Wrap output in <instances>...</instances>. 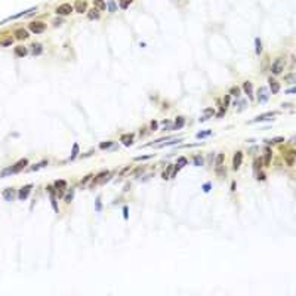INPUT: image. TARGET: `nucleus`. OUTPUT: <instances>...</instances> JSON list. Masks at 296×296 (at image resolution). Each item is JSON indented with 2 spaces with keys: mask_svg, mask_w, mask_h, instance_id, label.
<instances>
[{
  "mask_svg": "<svg viewBox=\"0 0 296 296\" xmlns=\"http://www.w3.org/2000/svg\"><path fill=\"white\" fill-rule=\"evenodd\" d=\"M194 164H195L197 167L203 166V157H202V156H195V157H194Z\"/></svg>",
  "mask_w": 296,
  "mask_h": 296,
  "instance_id": "obj_26",
  "label": "nucleus"
},
{
  "mask_svg": "<svg viewBox=\"0 0 296 296\" xmlns=\"http://www.w3.org/2000/svg\"><path fill=\"white\" fill-rule=\"evenodd\" d=\"M268 83H269V90L272 92V93H278L280 92V83L277 81V80H274L272 77L268 80Z\"/></svg>",
  "mask_w": 296,
  "mask_h": 296,
  "instance_id": "obj_10",
  "label": "nucleus"
},
{
  "mask_svg": "<svg viewBox=\"0 0 296 296\" xmlns=\"http://www.w3.org/2000/svg\"><path fill=\"white\" fill-rule=\"evenodd\" d=\"M0 45H3V46H9V45H12V39H6V40H3V42H0Z\"/></svg>",
  "mask_w": 296,
  "mask_h": 296,
  "instance_id": "obj_35",
  "label": "nucleus"
},
{
  "mask_svg": "<svg viewBox=\"0 0 296 296\" xmlns=\"http://www.w3.org/2000/svg\"><path fill=\"white\" fill-rule=\"evenodd\" d=\"M15 37L18 40H25V39H28V31L24 30V28H19V30L15 31Z\"/></svg>",
  "mask_w": 296,
  "mask_h": 296,
  "instance_id": "obj_12",
  "label": "nucleus"
},
{
  "mask_svg": "<svg viewBox=\"0 0 296 296\" xmlns=\"http://www.w3.org/2000/svg\"><path fill=\"white\" fill-rule=\"evenodd\" d=\"M261 166H262V161H261L259 158H256V160H255V169L258 170V169H259Z\"/></svg>",
  "mask_w": 296,
  "mask_h": 296,
  "instance_id": "obj_37",
  "label": "nucleus"
},
{
  "mask_svg": "<svg viewBox=\"0 0 296 296\" xmlns=\"http://www.w3.org/2000/svg\"><path fill=\"white\" fill-rule=\"evenodd\" d=\"M151 156H144V157H136V160H145V158H150Z\"/></svg>",
  "mask_w": 296,
  "mask_h": 296,
  "instance_id": "obj_42",
  "label": "nucleus"
},
{
  "mask_svg": "<svg viewBox=\"0 0 296 296\" xmlns=\"http://www.w3.org/2000/svg\"><path fill=\"white\" fill-rule=\"evenodd\" d=\"M243 89H244L246 95H249V98H253V87H252L250 81H244L243 83Z\"/></svg>",
  "mask_w": 296,
  "mask_h": 296,
  "instance_id": "obj_13",
  "label": "nucleus"
},
{
  "mask_svg": "<svg viewBox=\"0 0 296 296\" xmlns=\"http://www.w3.org/2000/svg\"><path fill=\"white\" fill-rule=\"evenodd\" d=\"M76 12H79V14H83V12H86V3L84 2H81V0H77L76 2Z\"/></svg>",
  "mask_w": 296,
  "mask_h": 296,
  "instance_id": "obj_16",
  "label": "nucleus"
},
{
  "mask_svg": "<svg viewBox=\"0 0 296 296\" xmlns=\"http://www.w3.org/2000/svg\"><path fill=\"white\" fill-rule=\"evenodd\" d=\"M295 156H296V153H295V151H289V153L284 156V158H286V163H287L289 166H293V164H295Z\"/></svg>",
  "mask_w": 296,
  "mask_h": 296,
  "instance_id": "obj_14",
  "label": "nucleus"
},
{
  "mask_svg": "<svg viewBox=\"0 0 296 296\" xmlns=\"http://www.w3.org/2000/svg\"><path fill=\"white\" fill-rule=\"evenodd\" d=\"M132 3V0H120V8L122 9H127Z\"/></svg>",
  "mask_w": 296,
  "mask_h": 296,
  "instance_id": "obj_28",
  "label": "nucleus"
},
{
  "mask_svg": "<svg viewBox=\"0 0 296 296\" xmlns=\"http://www.w3.org/2000/svg\"><path fill=\"white\" fill-rule=\"evenodd\" d=\"M3 199L6 200V202H12L14 200V197H15V191H14V188H6L5 191H3Z\"/></svg>",
  "mask_w": 296,
  "mask_h": 296,
  "instance_id": "obj_9",
  "label": "nucleus"
},
{
  "mask_svg": "<svg viewBox=\"0 0 296 296\" xmlns=\"http://www.w3.org/2000/svg\"><path fill=\"white\" fill-rule=\"evenodd\" d=\"M108 8H110V11H111V12H113V11L116 9V6H114V3H113V2H111V3L108 5Z\"/></svg>",
  "mask_w": 296,
  "mask_h": 296,
  "instance_id": "obj_40",
  "label": "nucleus"
},
{
  "mask_svg": "<svg viewBox=\"0 0 296 296\" xmlns=\"http://www.w3.org/2000/svg\"><path fill=\"white\" fill-rule=\"evenodd\" d=\"M87 17H89L90 19H98V18H99V11H98L96 8H93V9H90V11H89Z\"/></svg>",
  "mask_w": 296,
  "mask_h": 296,
  "instance_id": "obj_20",
  "label": "nucleus"
},
{
  "mask_svg": "<svg viewBox=\"0 0 296 296\" xmlns=\"http://www.w3.org/2000/svg\"><path fill=\"white\" fill-rule=\"evenodd\" d=\"M284 139L281 138V136H277V138H272V139H266L265 142L268 144V145H274V144H278V142H283Z\"/></svg>",
  "mask_w": 296,
  "mask_h": 296,
  "instance_id": "obj_22",
  "label": "nucleus"
},
{
  "mask_svg": "<svg viewBox=\"0 0 296 296\" xmlns=\"http://www.w3.org/2000/svg\"><path fill=\"white\" fill-rule=\"evenodd\" d=\"M111 144H113V142H111V141H107V142H102V144H101V145H99V148H101V150H105V148H108V147H111Z\"/></svg>",
  "mask_w": 296,
  "mask_h": 296,
  "instance_id": "obj_33",
  "label": "nucleus"
},
{
  "mask_svg": "<svg viewBox=\"0 0 296 296\" xmlns=\"http://www.w3.org/2000/svg\"><path fill=\"white\" fill-rule=\"evenodd\" d=\"M123 213H125V219H127V207H123Z\"/></svg>",
  "mask_w": 296,
  "mask_h": 296,
  "instance_id": "obj_43",
  "label": "nucleus"
},
{
  "mask_svg": "<svg viewBox=\"0 0 296 296\" xmlns=\"http://www.w3.org/2000/svg\"><path fill=\"white\" fill-rule=\"evenodd\" d=\"M27 53H28V50H27L24 46H17V48H15V55H17V56H25Z\"/></svg>",
  "mask_w": 296,
  "mask_h": 296,
  "instance_id": "obj_18",
  "label": "nucleus"
},
{
  "mask_svg": "<svg viewBox=\"0 0 296 296\" xmlns=\"http://www.w3.org/2000/svg\"><path fill=\"white\" fill-rule=\"evenodd\" d=\"M230 104V95H225V98H224V108L227 110V105Z\"/></svg>",
  "mask_w": 296,
  "mask_h": 296,
  "instance_id": "obj_34",
  "label": "nucleus"
},
{
  "mask_svg": "<svg viewBox=\"0 0 296 296\" xmlns=\"http://www.w3.org/2000/svg\"><path fill=\"white\" fill-rule=\"evenodd\" d=\"M28 27H30L31 33H34V34H40V33H43V31L46 30V24H45V22H42V21L31 22Z\"/></svg>",
  "mask_w": 296,
  "mask_h": 296,
  "instance_id": "obj_3",
  "label": "nucleus"
},
{
  "mask_svg": "<svg viewBox=\"0 0 296 296\" xmlns=\"http://www.w3.org/2000/svg\"><path fill=\"white\" fill-rule=\"evenodd\" d=\"M28 164V160L27 158H21L18 163H15L12 167H9V169H6V170H3L2 173H0V176H5V175H11V173H17V172H19V170H22L25 166Z\"/></svg>",
  "mask_w": 296,
  "mask_h": 296,
  "instance_id": "obj_1",
  "label": "nucleus"
},
{
  "mask_svg": "<svg viewBox=\"0 0 296 296\" xmlns=\"http://www.w3.org/2000/svg\"><path fill=\"white\" fill-rule=\"evenodd\" d=\"M93 5H95V8H96L98 11H104V9H107V5H105L104 0H93Z\"/></svg>",
  "mask_w": 296,
  "mask_h": 296,
  "instance_id": "obj_17",
  "label": "nucleus"
},
{
  "mask_svg": "<svg viewBox=\"0 0 296 296\" xmlns=\"http://www.w3.org/2000/svg\"><path fill=\"white\" fill-rule=\"evenodd\" d=\"M213 114H215L213 108H206V110H205V116L200 117V122H206V120H207L210 116H213Z\"/></svg>",
  "mask_w": 296,
  "mask_h": 296,
  "instance_id": "obj_19",
  "label": "nucleus"
},
{
  "mask_svg": "<svg viewBox=\"0 0 296 296\" xmlns=\"http://www.w3.org/2000/svg\"><path fill=\"white\" fill-rule=\"evenodd\" d=\"M89 178H92V176H90V175H89V176H86V178H84V179L81 181V184H86V182L89 181Z\"/></svg>",
  "mask_w": 296,
  "mask_h": 296,
  "instance_id": "obj_44",
  "label": "nucleus"
},
{
  "mask_svg": "<svg viewBox=\"0 0 296 296\" xmlns=\"http://www.w3.org/2000/svg\"><path fill=\"white\" fill-rule=\"evenodd\" d=\"M241 161H243V153L241 151H237L234 154V158H233V169L234 170H238L240 166H241Z\"/></svg>",
  "mask_w": 296,
  "mask_h": 296,
  "instance_id": "obj_6",
  "label": "nucleus"
},
{
  "mask_svg": "<svg viewBox=\"0 0 296 296\" xmlns=\"http://www.w3.org/2000/svg\"><path fill=\"white\" fill-rule=\"evenodd\" d=\"M55 187H56V189H64V188L67 187V182H65V181H56V182H55Z\"/></svg>",
  "mask_w": 296,
  "mask_h": 296,
  "instance_id": "obj_29",
  "label": "nucleus"
},
{
  "mask_svg": "<svg viewBox=\"0 0 296 296\" xmlns=\"http://www.w3.org/2000/svg\"><path fill=\"white\" fill-rule=\"evenodd\" d=\"M120 141L123 142V145L129 147V145H132V142H133V135H132V133H126V135H122Z\"/></svg>",
  "mask_w": 296,
  "mask_h": 296,
  "instance_id": "obj_11",
  "label": "nucleus"
},
{
  "mask_svg": "<svg viewBox=\"0 0 296 296\" xmlns=\"http://www.w3.org/2000/svg\"><path fill=\"white\" fill-rule=\"evenodd\" d=\"M203 189H205V192H207V191L210 189V184H206V185L203 187Z\"/></svg>",
  "mask_w": 296,
  "mask_h": 296,
  "instance_id": "obj_39",
  "label": "nucleus"
},
{
  "mask_svg": "<svg viewBox=\"0 0 296 296\" xmlns=\"http://www.w3.org/2000/svg\"><path fill=\"white\" fill-rule=\"evenodd\" d=\"M42 52H43L42 45H40V43H34V45H33V50H31V53H33V55H40Z\"/></svg>",
  "mask_w": 296,
  "mask_h": 296,
  "instance_id": "obj_21",
  "label": "nucleus"
},
{
  "mask_svg": "<svg viewBox=\"0 0 296 296\" xmlns=\"http://www.w3.org/2000/svg\"><path fill=\"white\" fill-rule=\"evenodd\" d=\"M284 65H286V61L283 58H277L271 65V73L272 74H281V71L284 70Z\"/></svg>",
  "mask_w": 296,
  "mask_h": 296,
  "instance_id": "obj_2",
  "label": "nucleus"
},
{
  "mask_svg": "<svg viewBox=\"0 0 296 296\" xmlns=\"http://www.w3.org/2000/svg\"><path fill=\"white\" fill-rule=\"evenodd\" d=\"M284 80L287 81V83H295V74L292 73V74H289V76H286L284 77Z\"/></svg>",
  "mask_w": 296,
  "mask_h": 296,
  "instance_id": "obj_31",
  "label": "nucleus"
},
{
  "mask_svg": "<svg viewBox=\"0 0 296 296\" xmlns=\"http://www.w3.org/2000/svg\"><path fill=\"white\" fill-rule=\"evenodd\" d=\"M151 129L156 132V129H157V122H151Z\"/></svg>",
  "mask_w": 296,
  "mask_h": 296,
  "instance_id": "obj_38",
  "label": "nucleus"
},
{
  "mask_svg": "<svg viewBox=\"0 0 296 296\" xmlns=\"http://www.w3.org/2000/svg\"><path fill=\"white\" fill-rule=\"evenodd\" d=\"M73 195H74V192L71 191V192H70V194H68V195L65 197V202H67V203H70V202L73 200Z\"/></svg>",
  "mask_w": 296,
  "mask_h": 296,
  "instance_id": "obj_36",
  "label": "nucleus"
},
{
  "mask_svg": "<svg viewBox=\"0 0 296 296\" xmlns=\"http://www.w3.org/2000/svg\"><path fill=\"white\" fill-rule=\"evenodd\" d=\"M258 179H259V181H264V179H265V175H264V173H259V175H258Z\"/></svg>",
  "mask_w": 296,
  "mask_h": 296,
  "instance_id": "obj_41",
  "label": "nucleus"
},
{
  "mask_svg": "<svg viewBox=\"0 0 296 296\" xmlns=\"http://www.w3.org/2000/svg\"><path fill=\"white\" fill-rule=\"evenodd\" d=\"M210 135H212V130H205V132L197 133V138L202 139V138H207V136H210Z\"/></svg>",
  "mask_w": 296,
  "mask_h": 296,
  "instance_id": "obj_27",
  "label": "nucleus"
},
{
  "mask_svg": "<svg viewBox=\"0 0 296 296\" xmlns=\"http://www.w3.org/2000/svg\"><path fill=\"white\" fill-rule=\"evenodd\" d=\"M277 113H265V114H259V116H256L253 120H252V123H258V122H264V120H269V119H272L274 116H275Z\"/></svg>",
  "mask_w": 296,
  "mask_h": 296,
  "instance_id": "obj_8",
  "label": "nucleus"
},
{
  "mask_svg": "<svg viewBox=\"0 0 296 296\" xmlns=\"http://www.w3.org/2000/svg\"><path fill=\"white\" fill-rule=\"evenodd\" d=\"M184 123H185V119H184V117H178L176 122H175V127H176V129H181V127L184 126Z\"/></svg>",
  "mask_w": 296,
  "mask_h": 296,
  "instance_id": "obj_25",
  "label": "nucleus"
},
{
  "mask_svg": "<svg viewBox=\"0 0 296 296\" xmlns=\"http://www.w3.org/2000/svg\"><path fill=\"white\" fill-rule=\"evenodd\" d=\"M255 45H256V53L259 55V53L262 52V43H261V40L256 39V40H255Z\"/></svg>",
  "mask_w": 296,
  "mask_h": 296,
  "instance_id": "obj_30",
  "label": "nucleus"
},
{
  "mask_svg": "<svg viewBox=\"0 0 296 296\" xmlns=\"http://www.w3.org/2000/svg\"><path fill=\"white\" fill-rule=\"evenodd\" d=\"M77 153H79V145H77V144H74V145H73V153H71V158H74V157L77 156Z\"/></svg>",
  "mask_w": 296,
  "mask_h": 296,
  "instance_id": "obj_32",
  "label": "nucleus"
},
{
  "mask_svg": "<svg viewBox=\"0 0 296 296\" xmlns=\"http://www.w3.org/2000/svg\"><path fill=\"white\" fill-rule=\"evenodd\" d=\"M187 164V158H184V157H181V158H178V161H176V167L175 169H181V167H184Z\"/></svg>",
  "mask_w": 296,
  "mask_h": 296,
  "instance_id": "obj_23",
  "label": "nucleus"
},
{
  "mask_svg": "<svg viewBox=\"0 0 296 296\" xmlns=\"http://www.w3.org/2000/svg\"><path fill=\"white\" fill-rule=\"evenodd\" d=\"M71 12H73V6L70 3H64V5L56 8V14L58 15H70Z\"/></svg>",
  "mask_w": 296,
  "mask_h": 296,
  "instance_id": "obj_5",
  "label": "nucleus"
},
{
  "mask_svg": "<svg viewBox=\"0 0 296 296\" xmlns=\"http://www.w3.org/2000/svg\"><path fill=\"white\" fill-rule=\"evenodd\" d=\"M228 95H231V96H236V98H238V96H240V89L234 86V87H231V89H230V93H228Z\"/></svg>",
  "mask_w": 296,
  "mask_h": 296,
  "instance_id": "obj_24",
  "label": "nucleus"
},
{
  "mask_svg": "<svg viewBox=\"0 0 296 296\" xmlns=\"http://www.w3.org/2000/svg\"><path fill=\"white\" fill-rule=\"evenodd\" d=\"M31 188H33V185H31V184H28V185L22 187V188L19 189V192H18V199H19V200H25L27 197H28V194H30V191H31Z\"/></svg>",
  "mask_w": 296,
  "mask_h": 296,
  "instance_id": "obj_7",
  "label": "nucleus"
},
{
  "mask_svg": "<svg viewBox=\"0 0 296 296\" xmlns=\"http://www.w3.org/2000/svg\"><path fill=\"white\" fill-rule=\"evenodd\" d=\"M264 153H265V156H264V164H265V166H269V163H271V157H272V153H271V150H269L268 147L265 148Z\"/></svg>",
  "mask_w": 296,
  "mask_h": 296,
  "instance_id": "obj_15",
  "label": "nucleus"
},
{
  "mask_svg": "<svg viewBox=\"0 0 296 296\" xmlns=\"http://www.w3.org/2000/svg\"><path fill=\"white\" fill-rule=\"evenodd\" d=\"M268 98H269L268 89H266V87H259V89H258V101H259L261 104H265V102L268 101Z\"/></svg>",
  "mask_w": 296,
  "mask_h": 296,
  "instance_id": "obj_4",
  "label": "nucleus"
}]
</instances>
